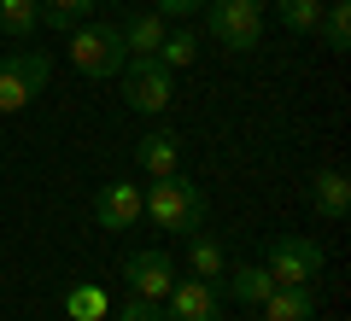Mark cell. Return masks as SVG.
Masks as SVG:
<instances>
[{"instance_id": "cell-18", "label": "cell", "mask_w": 351, "mask_h": 321, "mask_svg": "<svg viewBox=\"0 0 351 321\" xmlns=\"http://www.w3.org/2000/svg\"><path fill=\"white\" fill-rule=\"evenodd\" d=\"M316 29H322V41H328L334 53H346V47H351V6H346V0H328L322 18H316Z\"/></svg>"}, {"instance_id": "cell-8", "label": "cell", "mask_w": 351, "mask_h": 321, "mask_svg": "<svg viewBox=\"0 0 351 321\" xmlns=\"http://www.w3.org/2000/svg\"><path fill=\"white\" fill-rule=\"evenodd\" d=\"M164 321H223L217 286L211 281H176L164 292Z\"/></svg>"}, {"instance_id": "cell-15", "label": "cell", "mask_w": 351, "mask_h": 321, "mask_svg": "<svg viewBox=\"0 0 351 321\" xmlns=\"http://www.w3.org/2000/svg\"><path fill=\"white\" fill-rule=\"evenodd\" d=\"M188 269H193V281H223V274H228V257H223V246H217V240L211 234H193L188 240Z\"/></svg>"}, {"instance_id": "cell-17", "label": "cell", "mask_w": 351, "mask_h": 321, "mask_svg": "<svg viewBox=\"0 0 351 321\" xmlns=\"http://www.w3.org/2000/svg\"><path fill=\"white\" fill-rule=\"evenodd\" d=\"M41 24V6L36 0H0V36H12V41H29Z\"/></svg>"}, {"instance_id": "cell-5", "label": "cell", "mask_w": 351, "mask_h": 321, "mask_svg": "<svg viewBox=\"0 0 351 321\" xmlns=\"http://www.w3.org/2000/svg\"><path fill=\"white\" fill-rule=\"evenodd\" d=\"M322 246H316L311 234H281L276 246H269V263H263V269H269V281L276 286H311L316 274H322Z\"/></svg>"}, {"instance_id": "cell-12", "label": "cell", "mask_w": 351, "mask_h": 321, "mask_svg": "<svg viewBox=\"0 0 351 321\" xmlns=\"http://www.w3.org/2000/svg\"><path fill=\"white\" fill-rule=\"evenodd\" d=\"M117 29H123V53H129V59H152L158 41H164V29H170V18H158V12H129V24H117Z\"/></svg>"}, {"instance_id": "cell-4", "label": "cell", "mask_w": 351, "mask_h": 321, "mask_svg": "<svg viewBox=\"0 0 351 321\" xmlns=\"http://www.w3.org/2000/svg\"><path fill=\"white\" fill-rule=\"evenodd\" d=\"M47 76H53V59L41 47H18L12 59L0 64V117H12V112H24L29 99L47 88Z\"/></svg>"}, {"instance_id": "cell-24", "label": "cell", "mask_w": 351, "mask_h": 321, "mask_svg": "<svg viewBox=\"0 0 351 321\" xmlns=\"http://www.w3.org/2000/svg\"><path fill=\"white\" fill-rule=\"evenodd\" d=\"M94 6H100V0H94Z\"/></svg>"}, {"instance_id": "cell-25", "label": "cell", "mask_w": 351, "mask_h": 321, "mask_svg": "<svg viewBox=\"0 0 351 321\" xmlns=\"http://www.w3.org/2000/svg\"><path fill=\"white\" fill-rule=\"evenodd\" d=\"M0 41H6V36H0Z\"/></svg>"}, {"instance_id": "cell-13", "label": "cell", "mask_w": 351, "mask_h": 321, "mask_svg": "<svg viewBox=\"0 0 351 321\" xmlns=\"http://www.w3.org/2000/svg\"><path fill=\"white\" fill-rule=\"evenodd\" d=\"M311 205H316V216H328V222H339L351 210V181H346V170H322L311 181Z\"/></svg>"}, {"instance_id": "cell-11", "label": "cell", "mask_w": 351, "mask_h": 321, "mask_svg": "<svg viewBox=\"0 0 351 321\" xmlns=\"http://www.w3.org/2000/svg\"><path fill=\"white\" fill-rule=\"evenodd\" d=\"M263 316L269 321H316V286H269Z\"/></svg>"}, {"instance_id": "cell-3", "label": "cell", "mask_w": 351, "mask_h": 321, "mask_svg": "<svg viewBox=\"0 0 351 321\" xmlns=\"http://www.w3.org/2000/svg\"><path fill=\"white\" fill-rule=\"evenodd\" d=\"M71 64L82 76H117L129 64V53H123V29L117 24H76L71 29Z\"/></svg>"}, {"instance_id": "cell-23", "label": "cell", "mask_w": 351, "mask_h": 321, "mask_svg": "<svg viewBox=\"0 0 351 321\" xmlns=\"http://www.w3.org/2000/svg\"><path fill=\"white\" fill-rule=\"evenodd\" d=\"M199 6H205V0H152V12H158V18H193Z\"/></svg>"}, {"instance_id": "cell-14", "label": "cell", "mask_w": 351, "mask_h": 321, "mask_svg": "<svg viewBox=\"0 0 351 321\" xmlns=\"http://www.w3.org/2000/svg\"><path fill=\"white\" fill-rule=\"evenodd\" d=\"M223 286H228V298H234V304H263L276 281H269V269H263V263H240V269L223 274Z\"/></svg>"}, {"instance_id": "cell-21", "label": "cell", "mask_w": 351, "mask_h": 321, "mask_svg": "<svg viewBox=\"0 0 351 321\" xmlns=\"http://www.w3.org/2000/svg\"><path fill=\"white\" fill-rule=\"evenodd\" d=\"M64 316L71 321H106V292L100 286H76V292L64 298Z\"/></svg>"}, {"instance_id": "cell-22", "label": "cell", "mask_w": 351, "mask_h": 321, "mask_svg": "<svg viewBox=\"0 0 351 321\" xmlns=\"http://www.w3.org/2000/svg\"><path fill=\"white\" fill-rule=\"evenodd\" d=\"M106 321H164V304H147V298H123V309H106Z\"/></svg>"}, {"instance_id": "cell-9", "label": "cell", "mask_w": 351, "mask_h": 321, "mask_svg": "<svg viewBox=\"0 0 351 321\" xmlns=\"http://www.w3.org/2000/svg\"><path fill=\"white\" fill-rule=\"evenodd\" d=\"M94 216H100V228H112V234H129V228L141 222V187L106 181L100 193H94Z\"/></svg>"}, {"instance_id": "cell-20", "label": "cell", "mask_w": 351, "mask_h": 321, "mask_svg": "<svg viewBox=\"0 0 351 321\" xmlns=\"http://www.w3.org/2000/svg\"><path fill=\"white\" fill-rule=\"evenodd\" d=\"M322 6H328V0H276L281 24H287L293 36H316V18H322Z\"/></svg>"}, {"instance_id": "cell-19", "label": "cell", "mask_w": 351, "mask_h": 321, "mask_svg": "<svg viewBox=\"0 0 351 321\" xmlns=\"http://www.w3.org/2000/svg\"><path fill=\"white\" fill-rule=\"evenodd\" d=\"M36 6H41V24L47 29H76L94 12V0H36Z\"/></svg>"}, {"instance_id": "cell-10", "label": "cell", "mask_w": 351, "mask_h": 321, "mask_svg": "<svg viewBox=\"0 0 351 321\" xmlns=\"http://www.w3.org/2000/svg\"><path fill=\"white\" fill-rule=\"evenodd\" d=\"M135 164H141V175H147V181L176 175V170H182V140H176V129H152V135H141Z\"/></svg>"}, {"instance_id": "cell-16", "label": "cell", "mask_w": 351, "mask_h": 321, "mask_svg": "<svg viewBox=\"0 0 351 321\" xmlns=\"http://www.w3.org/2000/svg\"><path fill=\"white\" fill-rule=\"evenodd\" d=\"M152 59H158L164 70H188V64L199 59V36H193V29H164V41H158Z\"/></svg>"}, {"instance_id": "cell-2", "label": "cell", "mask_w": 351, "mask_h": 321, "mask_svg": "<svg viewBox=\"0 0 351 321\" xmlns=\"http://www.w3.org/2000/svg\"><path fill=\"white\" fill-rule=\"evenodd\" d=\"M205 29L228 53H252L263 41V0H205Z\"/></svg>"}, {"instance_id": "cell-6", "label": "cell", "mask_w": 351, "mask_h": 321, "mask_svg": "<svg viewBox=\"0 0 351 321\" xmlns=\"http://www.w3.org/2000/svg\"><path fill=\"white\" fill-rule=\"evenodd\" d=\"M123 99H129V112H164L170 105V94H176V70H164L158 59H129L123 70Z\"/></svg>"}, {"instance_id": "cell-1", "label": "cell", "mask_w": 351, "mask_h": 321, "mask_svg": "<svg viewBox=\"0 0 351 321\" xmlns=\"http://www.w3.org/2000/svg\"><path fill=\"white\" fill-rule=\"evenodd\" d=\"M141 216H152V228H164V234H199L205 222V193L188 181V175H158V181L141 193Z\"/></svg>"}, {"instance_id": "cell-7", "label": "cell", "mask_w": 351, "mask_h": 321, "mask_svg": "<svg viewBox=\"0 0 351 321\" xmlns=\"http://www.w3.org/2000/svg\"><path fill=\"white\" fill-rule=\"evenodd\" d=\"M123 281H129V298H147V304H164V292L176 286V263L164 251H135L123 263Z\"/></svg>"}]
</instances>
